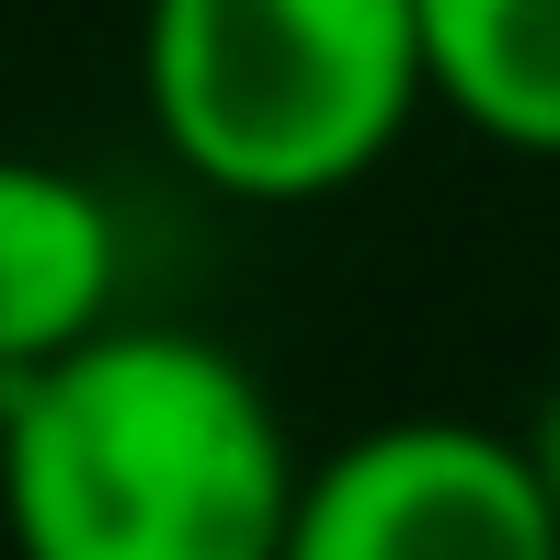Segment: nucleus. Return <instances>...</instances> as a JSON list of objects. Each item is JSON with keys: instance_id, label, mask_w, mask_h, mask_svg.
I'll list each match as a JSON object with an SVG mask.
<instances>
[{"instance_id": "obj_3", "label": "nucleus", "mask_w": 560, "mask_h": 560, "mask_svg": "<svg viewBox=\"0 0 560 560\" xmlns=\"http://www.w3.org/2000/svg\"><path fill=\"white\" fill-rule=\"evenodd\" d=\"M287 560H560V503L526 435L469 412H400L310 457Z\"/></svg>"}, {"instance_id": "obj_7", "label": "nucleus", "mask_w": 560, "mask_h": 560, "mask_svg": "<svg viewBox=\"0 0 560 560\" xmlns=\"http://www.w3.org/2000/svg\"><path fill=\"white\" fill-rule=\"evenodd\" d=\"M0 412H12V377H0Z\"/></svg>"}, {"instance_id": "obj_5", "label": "nucleus", "mask_w": 560, "mask_h": 560, "mask_svg": "<svg viewBox=\"0 0 560 560\" xmlns=\"http://www.w3.org/2000/svg\"><path fill=\"white\" fill-rule=\"evenodd\" d=\"M423 81L480 149L560 161V0H423Z\"/></svg>"}, {"instance_id": "obj_1", "label": "nucleus", "mask_w": 560, "mask_h": 560, "mask_svg": "<svg viewBox=\"0 0 560 560\" xmlns=\"http://www.w3.org/2000/svg\"><path fill=\"white\" fill-rule=\"evenodd\" d=\"M298 480L275 389L184 320H115L0 412L12 560H287Z\"/></svg>"}, {"instance_id": "obj_2", "label": "nucleus", "mask_w": 560, "mask_h": 560, "mask_svg": "<svg viewBox=\"0 0 560 560\" xmlns=\"http://www.w3.org/2000/svg\"><path fill=\"white\" fill-rule=\"evenodd\" d=\"M138 104L229 207H332L435 104L423 0H149Z\"/></svg>"}, {"instance_id": "obj_6", "label": "nucleus", "mask_w": 560, "mask_h": 560, "mask_svg": "<svg viewBox=\"0 0 560 560\" xmlns=\"http://www.w3.org/2000/svg\"><path fill=\"white\" fill-rule=\"evenodd\" d=\"M526 457H538V480H549V503H560V377H549L538 412H526Z\"/></svg>"}, {"instance_id": "obj_4", "label": "nucleus", "mask_w": 560, "mask_h": 560, "mask_svg": "<svg viewBox=\"0 0 560 560\" xmlns=\"http://www.w3.org/2000/svg\"><path fill=\"white\" fill-rule=\"evenodd\" d=\"M126 298V218L92 172L0 149V377H35L92 332H115Z\"/></svg>"}]
</instances>
